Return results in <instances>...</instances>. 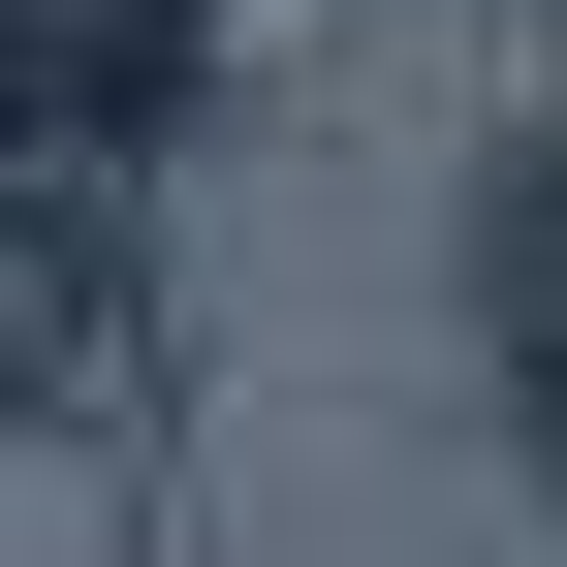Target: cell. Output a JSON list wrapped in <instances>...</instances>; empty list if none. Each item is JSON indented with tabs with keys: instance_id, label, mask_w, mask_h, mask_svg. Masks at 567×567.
<instances>
[{
	"instance_id": "cell-1",
	"label": "cell",
	"mask_w": 567,
	"mask_h": 567,
	"mask_svg": "<svg viewBox=\"0 0 567 567\" xmlns=\"http://www.w3.org/2000/svg\"><path fill=\"white\" fill-rule=\"evenodd\" d=\"M189 0H0V126H126Z\"/></svg>"
}]
</instances>
